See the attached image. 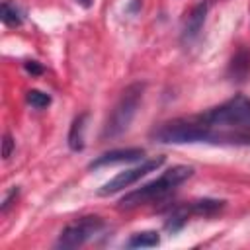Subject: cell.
<instances>
[{
	"label": "cell",
	"instance_id": "obj_19",
	"mask_svg": "<svg viewBox=\"0 0 250 250\" xmlns=\"http://www.w3.org/2000/svg\"><path fill=\"white\" fill-rule=\"evenodd\" d=\"M74 2H78V4L84 6V8H90V6H92V0H74Z\"/></svg>",
	"mask_w": 250,
	"mask_h": 250
},
{
	"label": "cell",
	"instance_id": "obj_13",
	"mask_svg": "<svg viewBox=\"0 0 250 250\" xmlns=\"http://www.w3.org/2000/svg\"><path fill=\"white\" fill-rule=\"evenodd\" d=\"M225 205V201L221 199H199V201H191L189 203V211L195 213V215H215L217 211H221Z\"/></svg>",
	"mask_w": 250,
	"mask_h": 250
},
{
	"label": "cell",
	"instance_id": "obj_10",
	"mask_svg": "<svg viewBox=\"0 0 250 250\" xmlns=\"http://www.w3.org/2000/svg\"><path fill=\"white\" fill-rule=\"evenodd\" d=\"M86 119H88V113H80L78 117H74L72 125H70V131H68V146L70 150L78 152L84 148V129H86Z\"/></svg>",
	"mask_w": 250,
	"mask_h": 250
},
{
	"label": "cell",
	"instance_id": "obj_15",
	"mask_svg": "<svg viewBox=\"0 0 250 250\" xmlns=\"http://www.w3.org/2000/svg\"><path fill=\"white\" fill-rule=\"evenodd\" d=\"M25 102L31 107H35V109H43V107H47L51 104V96L45 94V92H41V90H29L25 94Z\"/></svg>",
	"mask_w": 250,
	"mask_h": 250
},
{
	"label": "cell",
	"instance_id": "obj_9",
	"mask_svg": "<svg viewBox=\"0 0 250 250\" xmlns=\"http://www.w3.org/2000/svg\"><path fill=\"white\" fill-rule=\"evenodd\" d=\"M250 74V51L248 49H238V53L230 59L229 64V76L234 82H244Z\"/></svg>",
	"mask_w": 250,
	"mask_h": 250
},
{
	"label": "cell",
	"instance_id": "obj_16",
	"mask_svg": "<svg viewBox=\"0 0 250 250\" xmlns=\"http://www.w3.org/2000/svg\"><path fill=\"white\" fill-rule=\"evenodd\" d=\"M12 150H14V139L10 135H4V141H2V158H10L12 156Z\"/></svg>",
	"mask_w": 250,
	"mask_h": 250
},
{
	"label": "cell",
	"instance_id": "obj_7",
	"mask_svg": "<svg viewBox=\"0 0 250 250\" xmlns=\"http://www.w3.org/2000/svg\"><path fill=\"white\" fill-rule=\"evenodd\" d=\"M145 156V150L143 148H113L109 152H104L100 154L98 158H94L88 168H104V166H113V164H123V162H135V160H141Z\"/></svg>",
	"mask_w": 250,
	"mask_h": 250
},
{
	"label": "cell",
	"instance_id": "obj_17",
	"mask_svg": "<svg viewBox=\"0 0 250 250\" xmlns=\"http://www.w3.org/2000/svg\"><path fill=\"white\" fill-rule=\"evenodd\" d=\"M23 68H25L31 76H39V74H43V66H41L37 61H27V62L23 64Z\"/></svg>",
	"mask_w": 250,
	"mask_h": 250
},
{
	"label": "cell",
	"instance_id": "obj_14",
	"mask_svg": "<svg viewBox=\"0 0 250 250\" xmlns=\"http://www.w3.org/2000/svg\"><path fill=\"white\" fill-rule=\"evenodd\" d=\"M0 18H2V21L6 23V25H10V27H16V25H20L21 23V12L18 10V6L16 4H12L10 0H4L2 2V8H0Z\"/></svg>",
	"mask_w": 250,
	"mask_h": 250
},
{
	"label": "cell",
	"instance_id": "obj_3",
	"mask_svg": "<svg viewBox=\"0 0 250 250\" xmlns=\"http://www.w3.org/2000/svg\"><path fill=\"white\" fill-rule=\"evenodd\" d=\"M195 117L213 129L219 127V129H234L246 133L250 131V98L238 94Z\"/></svg>",
	"mask_w": 250,
	"mask_h": 250
},
{
	"label": "cell",
	"instance_id": "obj_5",
	"mask_svg": "<svg viewBox=\"0 0 250 250\" xmlns=\"http://www.w3.org/2000/svg\"><path fill=\"white\" fill-rule=\"evenodd\" d=\"M104 229V219L98 215L80 217L78 221L66 225L57 240V248H78L86 244L94 234H98Z\"/></svg>",
	"mask_w": 250,
	"mask_h": 250
},
{
	"label": "cell",
	"instance_id": "obj_12",
	"mask_svg": "<svg viewBox=\"0 0 250 250\" xmlns=\"http://www.w3.org/2000/svg\"><path fill=\"white\" fill-rule=\"evenodd\" d=\"M160 244V236L156 230H143V232H135L129 240H127V248H152Z\"/></svg>",
	"mask_w": 250,
	"mask_h": 250
},
{
	"label": "cell",
	"instance_id": "obj_2",
	"mask_svg": "<svg viewBox=\"0 0 250 250\" xmlns=\"http://www.w3.org/2000/svg\"><path fill=\"white\" fill-rule=\"evenodd\" d=\"M193 176V168L191 166H184V164H178V166H172L168 168L166 172H162L156 180L125 193L121 199H119V209H135L139 205H145V203H150V201H158L166 195H170L178 186H182L186 180H189Z\"/></svg>",
	"mask_w": 250,
	"mask_h": 250
},
{
	"label": "cell",
	"instance_id": "obj_6",
	"mask_svg": "<svg viewBox=\"0 0 250 250\" xmlns=\"http://www.w3.org/2000/svg\"><path fill=\"white\" fill-rule=\"evenodd\" d=\"M164 156H158V158H152V160H145L143 164L135 166V168H129V170H123L119 172L117 176H113L109 182H105L100 189H98V195H111V193H117L133 184H137L141 178H145L146 174L158 170L162 164H164Z\"/></svg>",
	"mask_w": 250,
	"mask_h": 250
},
{
	"label": "cell",
	"instance_id": "obj_8",
	"mask_svg": "<svg viewBox=\"0 0 250 250\" xmlns=\"http://www.w3.org/2000/svg\"><path fill=\"white\" fill-rule=\"evenodd\" d=\"M207 8H209L207 2H199L189 10V14L184 21V27H182V41L184 43H191L201 33L203 23H205V16H207Z\"/></svg>",
	"mask_w": 250,
	"mask_h": 250
},
{
	"label": "cell",
	"instance_id": "obj_4",
	"mask_svg": "<svg viewBox=\"0 0 250 250\" xmlns=\"http://www.w3.org/2000/svg\"><path fill=\"white\" fill-rule=\"evenodd\" d=\"M143 94H145L143 82H133L121 92L119 100L115 102L111 113L107 115V119L104 123L102 139H115L129 129V125H131L133 117L137 115V109L143 102Z\"/></svg>",
	"mask_w": 250,
	"mask_h": 250
},
{
	"label": "cell",
	"instance_id": "obj_1",
	"mask_svg": "<svg viewBox=\"0 0 250 250\" xmlns=\"http://www.w3.org/2000/svg\"><path fill=\"white\" fill-rule=\"evenodd\" d=\"M150 139L162 145H184V143H213V145H250V135L240 131H217L197 117L172 119L160 123Z\"/></svg>",
	"mask_w": 250,
	"mask_h": 250
},
{
	"label": "cell",
	"instance_id": "obj_11",
	"mask_svg": "<svg viewBox=\"0 0 250 250\" xmlns=\"http://www.w3.org/2000/svg\"><path fill=\"white\" fill-rule=\"evenodd\" d=\"M189 205H180V207H174L172 213L168 215L164 227L168 232H178L186 223H188V217H189Z\"/></svg>",
	"mask_w": 250,
	"mask_h": 250
},
{
	"label": "cell",
	"instance_id": "obj_18",
	"mask_svg": "<svg viewBox=\"0 0 250 250\" xmlns=\"http://www.w3.org/2000/svg\"><path fill=\"white\" fill-rule=\"evenodd\" d=\"M18 191H20L18 188H12V189H10L8 193H6V197H4V201H2V205H0V211H2V213H6V211H8V207L12 205L14 197L18 195Z\"/></svg>",
	"mask_w": 250,
	"mask_h": 250
}]
</instances>
